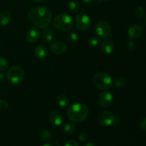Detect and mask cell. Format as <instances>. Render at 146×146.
<instances>
[{"label":"cell","mask_w":146,"mask_h":146,"mask_svg":"<svg viewBox=\"0 0 146 146\" xmlns=\"http://www.w3.org/2000/svg\"><path fill=\"white\" fill-rule=\"evenodd\" d=\"M140 127L143 131H145L146 132V117L143 118L140 122Z\"/></svg>","instance_id":"30"},{"label":"cell","mask_w":146,"mask_h":146,"mask_svg":"<svg viewBox=\"0 0 146 146\" xmlns=\"http://www.w3.org/2000/svg\"><path fill=\"white\" fill-rule=\"evenodd\" d=\"M11 15L9 11H3L0 12V26H5L11 21Z\"/></svg>","instance_id":"17"},{"label":"cell","mask_w":146,"mask_h":146,"mask_svg":"<svg viewBox=\"0 0 146 146\" xmlns=\"http://www.w3.org/2000/svg\"><path fill=\"white\" fill-rule=\"evenodd\" d=\"M97 121L98 123L104 127L110 126L115 121V117L111 112L107 111H101L97 116Z\"/></svg>","instance_id":"8"},{"label":"cell","mask_w":146,"mask_h":146,"mask_svg":"<svg viewBox=\"0 0 146 146\" xmlns=\"http://www.w3.org/2000/svg\"><path fill=\"white\" fill-rule=\"evenodd\" d=\"M101 51L106 54H111L113 52L114 44L113 41L109 39H104L100 44Z\"/></svg>","instance_id":"14"},{"label":"cell","mask_w":146,"mask_h":146,"mask_svg":"<svg viewBox=\"0 0 146 146\" xmlns=\"http://www.w3.org/2000/svg\"><path fill=\"white\" fill-rule=\"evenodd\" d=\"M78 138L81 141H82V142H85V141H86L87 140L86 133L85 132H83L82 131V132L80 133L79 135H78Z\"/></svg>","instance_id":"29"},{"label":"cell","mask_w":146,"mask_h":146,"mask_svg":"<svg viewBox=\"0 0 146 146\" xmlns=\"http://www.w3.org/2000/svg\"><path fill=\"white\" fill-rule=\"evenodd\" d=\"M47 54H48V51H47L46 47L44 46H38L34 49V56L38 58H45V57H46Z\"/></svg>","instance_id":"16"},{"label":"cell","mask_w":146,"mask_h":146,"mask_svg":"<svg viewBox=\"0 0 146 146\" xmlns=\"http://www.w3.org/2000/svg\"><path fill=\"white\" fill-rule=\"evenodd\" d=\"M143 30V27L141 24H133L128 29V35L131 39H136L142 35Z\"/></svg>","instance_id":"10"},{"label":"cell","mask_w":146,"mask_h":146,"mask_svg":"<svg viewBox=\"0 0 146 146\" xmlns=\"http://www.w3.org/2000/svg\"><path fill=\"white\" fill-rule=\"evenodd\" d=\"M49 121L54 126H60L64 122V117L59 111H54L50 113Z\"/></svg>","instance_id":"11"},{"label":"cell","mask_w":146,"mask_h":146,"mask_svg":"<svg viewBox=\"0 0 146 146\" xmlns=\"http://www.w3.org/2000/svg\"><path fill=\"white\" fill-rule=\"evenodd\" d=\"M99 44V37L98 36H92L89 40V44L90 46L93 47H96L98 46V44Z\"/></svg>","instance_id":"26"},{"label":"cell","mask_w":146,"mask_h":146,"mask_svg":"<svg viewBox=\"0 0 146 146\" xmlns=\"http://www.w3.org/2000/svg\"><path fill=\"white\" fill-rule=\"evenodd\" d=\"M9 67V62L4 57H0V71H5Z\"/></svg>","instance_id":"23"},{"label":"cell","mask_w":146,"mask_h":146,"mask_svg":"<svg viewBox=\"0 0 146 146\" xmlns=\"http://www.w3.org/2000/svg\"><path fill=\"white\" fill-rule=\"evenodd\" d=\"M68 9H70V11H71L72 12H77V11L79 10V4L77 3V1H76L75 0H71V1H68Z\"/></svg>","instance_id":"21"},{"label":"cell","mask_w":146,"mask_h":146,"mask_svg":"<svg viewBox=\"0 0 146 146\" xmlns=\"http://www.w3.org/2000/svg\"><path fill=\"white\" fill-rule=\"evenodd\" d=\"M34 1V2H37V3H39V2H43V1H46V0H32Z\"/></svg>","instance_id":"35"},{"label":"cell","mask_w":146,"mask_h":146,"mask_svg":"<svg viewBox=\"0 0 146 146\" xmlns=\"http://www.w3.org/2000/svg\"><path fill=\"white\" fill-rule=\"evenodd\" d=\"M67 50V46L63 41H56L54 42L51 46V51L54 54L61 55L64 54Z\"/></svg>","instance_id":"12"},{"label":"cell","mask_w":146,"mask_h":146,"mask_svg":"<svg viewBox=\"0 0 146 146\" xmlns=\"http://www.w3.org/2000/svg\"><path fill=\"white\" fill-rule=\"evenodd\" d=\"M57 104L60 107H66L68 104V98L65 95V94H60L56 97V99Z\"/></svg>","instance_id":"18"},{"label":"cell","mask_w":146,"mask_h":146,"mask_svg":"<svg viewBox=\"0 0 146 146\" xmlns=\"http://www.w3.org/2000/svg\"><path fill=\"white\" fill-rule=\"evenodd\" d=\"M113 101V96L111 93L108 91H104L98 96V104L101 108H108Z\"/></svg>","instance_id":"9"},{"label":"cell","mask_w":146,"mask_h":146,"mask_svg":"<svg viewBox=\"0 0 146 146\" xmlns=\"http://www.w3.org/2000/svg\"><path fill=\"white\" fill-rule=\"evenodd\" d=\"M53 25L59 31H68L73 28L74 21L71 16L66 13H61L54 19Z\"/></svg>","instance_id":"3"},{"label":"cell","mask_w":146,"mask_h":146,"mask_svg":"<svg viewBox=\"0 0 146 146\" xmlns=\"http://www.w3.org/2000/svg\"><path fill=\"white\" fill-rule=\"evenodd\" d=\"M84 146H96L93 143H87L86 144H85Z\"/></svg>","instance_id":"34"},{"label":"cell","mask_w":146,"mask_h":146,"mask_svg":"<svg viewBox=\"0 0 146 146\" xmlns=\"http://www.w3.org/2000/svg\"><path fill=\"white\" fill-rule=\"evenodd\" d=\"M4 79V76L1 73H0V83L2 82Z\"/></svg>","instance_id":"33"},{"label":"cell","mask_w":146,"mask_h":146,"mask_svg":"<svg viewBox=\"0 0 146 146\" xmlns=\"http://www.w3.org/2000/svg\"><path fill=\"white\" fill-rule=\"evenodd\" d=\"M64 131L67 134H71L75 131V126L73 124L68 123L64 125Z\"/></svg>","instance_id":"25"},{"label":"cell","mask_w":146,"mask_h":146,"mask_svg":"<svg viewBox=\"0 0 146 146\" xmlns=\"http://www.w3.org/2000/svg\"><path fill=\"white\" fill-rule=\"evenodd\" d=\"M75 23L77 28L82 31L88 29L91 25V19L84 13H80L76 16Z\"/></svg>","instance_id":"6"},{"label":"cell","mask_w":146,"mask_h":146,"mask_svg":"<svg viewBox=\"0 0 146 146\" xmlns=\"http://www.w3.org/2000/svg\"><path fill=\"white\" fill-rule=\"evenodd\" d=\"M111 27L108 22L105 21H99L96 24L95 31L99 38H106L111 34Z\"/></svg>","instance_id":"7"},{"label":"cell","mask_w":146,"mask_h":146,"mask_svg":"<svg viewBox=\"0 0 146 146\" xmlns=\"http://www.w3.org/2000/svg\"><path fill=\"white\" fill-rule=\"evenodd\" d=\"M89 109L86 105L82 104H76L70 106L67 111L68 119L74 123H81L85 121L88 116Z\"/></svg>","instance_id":"2"},{"label":"cell","mask_w":146,"mask_h":146,"mask_svg":"<svg viewBox=\"0 0 146 146\" xmlns=\"http://www.w3.org/2000/svg\"><path fill=\"white\" fill-rule=\"evenodd\" d=\"M94 84L101 90H108L113 86V81L109 74L104 71L96 73L93 77Z\"/></svg>","instance_id":"4"},{"label":"cell","mask_w":146,"mask_h":146,"mask_svg":"<svg viewBox=\"0 0 146 146\" xmlns=\"http://www.w3.org/2000/svg\"><path fill=\"white\" fill-rule=\"evenodd\" d=\"M40 35H41V32L37 29L32 28L27 31L26 34V39L30 44H34L38 41Z\"/></svg>","instance_id":"13"},{"label":"cell","mask_w":146,"mask_h":146,"mask_svg":"<svg viewBox=\"0 0 146 146\" xmlns=\"http://www.w3.org/2000/svg\"><path fill=\"white\" fill-rule=\"evenodd\" d=\"M101 1H106V0H101Z\"/></svg>","instance_id":"38"},{"label":"cell","mask_w":146,"mask_h":146,"mask_svg":"<svg viewBox=\"0 0 146 146\" xmlns=\"http://www.w3.org/2000/svg\"><path fill=\"white\" fill-rule=\"evenodd\" d=\"M113 84L117 88H122V87L126 86L127 81L123 77H118V78H115V80L113 82Z\"/></svg>","instance_id":"20"},{"label":"cell","mask_w":146,"mask_h":146,"mask_svg":"<svg viewBox=\"0 0 146 146\" xmlns=\"http://www.w3.org/2000/svg\"><path fill=\"white\" fill-rule=\"evenodd\" d=\"M81 1L84 3H86V4H90V3L94 2V0H81Z\"/></svg>","instance_id":"32"},{"label":"cell","mask_w":146,"mask_h":146,"mask_svg":"<svg viewBox=\"0 0 146 146\" xmlns=\"http://www.w3.org/2000/svg\"><path fill=\"white\" fill-rule=\"evenodd\" d=\"M24 78V71L19 66H14L7 71L6 78L11 84H20Z\"/></svg>","instance_id":"5"},{"label":"cell","mask_w":146,"mask_h":146,"mask_svg":"<svg viewBox=\"0 0 146 146\" xmlns=\"http://www.w3.org/2000/svg\"><path fill=\"white\" fill-rule=\"evenodd\" d=\"M29 18L38 28L44 29L49 26L52 19V13L44 6H36L29 11Z\"/></svg>","instance_id":"1"},{"label":"cell","mask_w":146,"mask_h":146,"mask_svg":"<svg viewBox=\"0 0 146 146\" xmlns=\"http://www.w3.org/2000/svg\"><path fill=\"white\" fill-rule=\"evenodd\" d=\"M64 146H79V145L75 140H68L66 142Z\"/></svg>","instance_id":"28"},{"label":"cell","mask_w":146,"mask_h":146,"mask_svg":"<svg viewBox=\"0 0 146 146\" xmlns=\"http://www.w3.org/2000/svg\"><path fill=\"white\" fill-rule=\"evenodd\" d=\"M135 15L138 19H141L145 15V9L143 7H138L135 11Z\"/></svg>","instance_id":"24"},{"label":"cell","mask_w":146,"mask_h":146,"mask_svg":"<svg viewBox=\"0 0 146 146\" xmlns=\"http://www.w3.org/2000/svg\"><path fill=\"white\" fill-rule=\"evenodd\" d=\"M41 35H42V38L44 41L50 42V41H53L55 37V31L52 28L48 27L43 29V31H41Z\"/></svg>","instance_id":"15"},{"label":"cell","mask_w":146,"mask_h":146,"mask_svg":"<svg viewBox=\"0 0 146 146\" xmlns=\"http://www.w3.org/2000/svg\"><path fill=\"white\" fill-rule=\"evenodd\" d=\"M42 146H54V145H51V144H50V143H45V144H44Z\"/></svg>","instance_id":"36"},{"label":"cell","mask_w":146,"mask_h":146,"mask_svg":"<svg viewBox=\"0 0 146 146\" xmlns=\"http://www.w3.org/2000/svg\"><path fill=\"white\" fill-rule=\"evenodd\" d=\"M78 38H79V36L75 31L70 32L68 35V41L70 44H74L77 43V41H78Z\"/></svg>","instance_id":"22"},{"label":"cell","mask_w":146,"mask_h":146,"mask_svg":"<svg viewBox=\"0 0 146 146\" xmlns=\"http://www.w3.org/2000/svg\"><path fill=\"white\" fill-rule=\"evenodd\" d=\"M39 136L42 141H49L51 140L52 135H51V132L47 129H43L40 131Z\"/></svg>","instance_id":"19"},{"label":"cell","mask_w":146,"mask_h":146,"mask_svg":"<svg viewBox=\"0 0 146 146\" xmlns=\"http://www.w3.org/2000/svg\"><path fill=\"white\" fill-rule=\"evenodd\" d=\"M145 23H146V16H145Z\"/></svg>","instance_id":"37"},{"label":"cell","mask_w":146,"mask_h":146,"mask_svg":"<svg viewBox=\"0 0 146 146\" xmlns=\"http://www.w3.org/2000/svg\"><path fill=\"white\" fill-rule=\"evenodd\" d=\"M134 42H133V41H130L129 43H128V46H129V48H131V49H132V48H134V46H135V45H134Z\"/></svg>","instance_id":"31"},{"label":"cell","mask_w":146,"mask_h":146,"mask_svg":"<svg viewBox=\"0 0 146 146\" xmlns=\"http://www.w3.org/2000/svg\"><path fill=\"white\" fill-rule=\"evenodd\" d=\"M9 105L4 100H0V112H4L8 109Z\"/></svg>","instance_id":"27"}]
</instances>
